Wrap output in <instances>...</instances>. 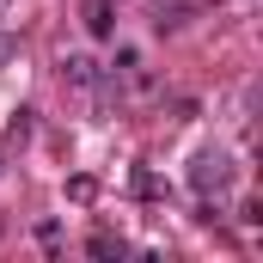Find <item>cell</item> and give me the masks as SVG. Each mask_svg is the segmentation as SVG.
<instances>
[{
	"instance_id": "7a4b0ae2",
	"label": "cell",
	"mask_w": 263,
	"mask_h": 263,
	"mask_svg": "<svg viewBox=\"0 0 263 263\" xmlns=\"http://www.w3.org/2000/svg\"><path fill=\"white\" fill-rule=\"evenodd\" d=\"M86 31H92V37H110V31H117V6H110V0H86Z\"/></svg>"
},
{
	"instance_id": "6da1fadb",
	"label": "cell",
	"mask_w": 263,
	"mask_h": 263,
	"mask_svg": "<svg viewBox=\"0 0 263 263\" xmlns=\"http://www.w3.org/2000/svg\"><path fill=\"white\" fill-rule=\"evenodd\" d=\"M190 184H196V190H227V184H233V165H227V153H196V172H190Z\"/></svg>"
},
{
	"instance_id": "3957f363",
	"label": "cell",
	"mask_w": 263,
	"mask_h": 263,
	"mask_svg": "<svg viewBox=\"0 0 263 263\" xmlns=\"http://www.w3.org/2000/svg\"><path fill=\"white\" fill-rule=\"evenodd\" d=\"M62 73L73 80V86H92V80H98V62H92V55H67Z\"/></svg>"
},
{
	"instance_id": "5b68a950",
	"label": "cell",
	"mask_w": 263,
	"mask_h": 263,
	"mask_svg": "<svg viewBox=\"0 0 263 263\" xmlns=\"http://www.w3.org/2000/svg\"><path fill=\"white\" fill-rule=\"evenodd\" d=\"M135 196H159V178L153 172H135Z\"/></svg>"
},
{
	"instance_id": "277c9868",
	"label": "cell",
	"mask_w": 263,
	"mask_h": 263,
	"mask_svg": "<svg viewBox=\"0 0 263 263\" xmlns=\"http://www.w3.org/2000/svg\"><path fill=\"white\" fill-rule=\"evenodd\" d=\"M123 251H129V245H123V239H110V233H98V239H92V257H123Z\"/></svg>"
}]
</instances>
